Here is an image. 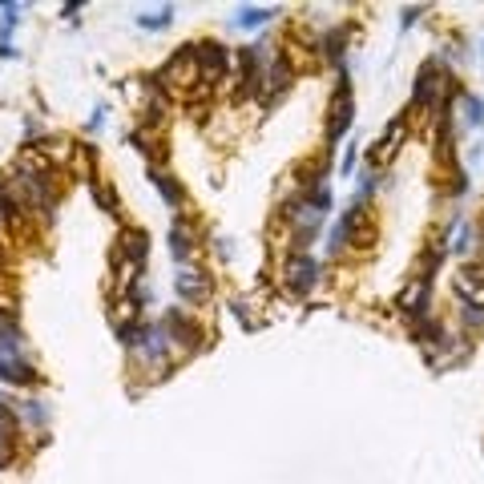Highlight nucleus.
<instances>
[{
    "label": "nucleus",
    "instance_id": "obj_1",
    "mask_svg": "<svg viewBox=\"0 0 484 484\" xmlns=\"http://www.w3.org/2000/svg\"><path fill=\"white\" fill-rule=\"evenodd\" d=\"M368 214H363V206L355 202V206H347L343 214H339V222H335V230H331V246H368Z\"/></svg>",
    "mask_w": 484,
    "mask_h": 484
},
{
    "label": "nucleus",
    "instance_id": "obj_2",
    "mask_svg": "<svg viewBox=\"0 0 484 484\" xmlns=\"http://www.w3.org/2000/svg\"><path fill=\"white\" fill-rule=\"evenodd\" d=\"M315 278H319V267H315V258L311 255L287 258V267H283V283H287L295 295H307V290L315 287Z\"/></svg>",
    "mask_w": 484,
    "mask_h": 484
},
{
    "label": "nucleus",
    "instance_id": "obj_3",
    "mask_svg": "<svg viewBox=\"0 0 484 484\" xmlns=\"http://www.w3.org/2000/svg\"><path fill=\"white\" fill-rule=\"evenodd\" d=\"M351 129V89H347V81L339 85V97L335 105H331V121H327V142L335 145L343 133Z\"/></svg>",
    "mask_w": 484,
    "mask_h": 484
},
{
    "label": "nucleus",
    "instance_id": "obj_4",
    "mask_svg": "<svg viewBox=\"0 0 484 484\" xmlns=\"http://www.w3.org/2000/svg\"><path fill=\"white\" fill-rule=\"evenodd\" d=\"M174 290H177V299L182 303H202V299H210V274H202V271H186L174 278Z\"/></svg>",
    "mask_w": 484,
    "mask_h": 484
},
{
    "label": "nucleus",
    "instance_id": "obj_5",
    "mask_svg": "<svg viewBox=\"0 0 484 484\" xmlns=\"http://www.w3.org/2000/svg\"><path fill=\"white\" fill-rule=\"evenodd\" d=\"M194 57H198V73L202 81H218L226 73V48L218 41H210V45H194Z\"/></svg>",
    "mask_w": 484,
    "mask_h": 484
},
{
    "label": "nucleus",
    "instance_id": "obj_6",
    "mask_svg": "<svg viewBox=\"0 0 484 484\" xmlns=\"http://www.w3.org/2000/svg\"><path fill=\"white\" fill-rule=\"evenodd\" d=\"M440 85H444V77H440V69H436L432 61L419 69V77H416V93H412V105L416 109H428L436 101V93H440Z\"/></svg>",
    "mask_w": 484,
    "mask_h": 484
},
{
    "label": "nucleus",
    "instance_id": "obj_7",
    "mask_svg": "<svg viewBox=\"0 0 484 484\" xmlns=\"http://www.w3.org/2000/svg\"><path fill=\"white\" fill-rule=\"evenodd\" d=\"M456 290L468 299V307L484 311V267H464L456 274Z\"/></svg>",
    "mask_w": 484,
    "mask_h": 484
},
{
    "label": "nucleus",
    "instance_id": "obj_8",
    "mask_svg": "<svg viewBox=\"0 0 484 484\" xmlns=\"http://www.w3.org/2000/svg\"><path fill=\"white\" fill-rule=\"evenodd\" d=\"M290 77H295V69H290V61H287V57H283V53H278V57H274V61H271V69L262 73V81H267V101L283 93V89H287V85H290Z\"/></svg>",
    "mask_w": 484,
    "mask_h": 484
},
{
    "label": "nucleus",
    "instance_id": "obj_9",
    "mask_svg": "<svg viewBox=\"0 0 484 484\" xmlns=\"http://www.w3.org/2000/svg\"><path fill=\"white\" fill-rule=\"evenodd\" d=\"M13 456H16V416L0 403V468L13 464Z\"/></svg>",
    "mask_w": 484,
    "mask_h": 484
},
{
    "label": "nucleus",
    "instance_id": "obj_10",
    "mask_svg": "<svg viewBox=\"0 0 484 484\" xmlns=\"http://www.w3.org/2000/svg\"><path fill=\"white\" fill-rule=\"evenodd\" d=\"M0 379L4 384H20V387H29V384H36L41 375L29 368V363H20L16 355H8V359H0Z\"/></svg>",
    "mask_w": 484,
    "mask_h": 484
},
{
    "label": "nucleus",
    "instance_id": "obj_11",
    "mask_svg": "<svg viewBox=\"0 0 484 484\" xmlns=\"http://www.w3.org/2000/svg\"><path fill=\"white\" fill-rule=\"evenodd\" d=\"M121 255H126L129 262H145V255H149V238H145L142 230H126V234H121Z\"/></svg>",
    "mask_w": 484,
    "mask_h": 484
},
{
    "label": "nucleus",
    "instance_id": "obj_12",
    "mask_svg": "<svg viewBox=\"0 0 484 484\" xmlns=\"http://www.w3.org/2000/svg\"><path fill=\"white\" fill-rule=\"evenodd\" d=\"M170 250H174L177 262H186V258L194 255V238H190V230L182 222H174V230H170Z\"/></svg>",
    "mask_w": 484,
    "mask_h": 484
},
{
    "label": "nucleus",
    "instance_id": "obj_13",
    "mask_svg": "<svg viewBox=\"0 0 484 484\" xmlns=\"http://www.w3.org/2000/svg\"><path fill=\"white\" fill-rule=\"evenodd\" d=\"M149 177H154V186L161 190V198H166L170 206H182V186H177L174 177H170V174H161V170H154Z\"/></svg>",
    "mask_w": 484,
    "mask_h": 484
},
{
    "label": "nucleus",
    "instance_id": "obj_14",
    "mask_svg": "<svg viewBox=\"0 0 484 484\" xmlns=\"http://www.w3.org/2000/svg\"><path fill=\"white\" fill-rule=\"evenodd\" d=\"M274 16V8H238V25L242 29H258V25H267Z\"/></svg>",
    "mask_w": 484,
    "mask_h": 484
},
{
    "label": "nucleus",
    "instance_id": "obj_15",
    "mask_svg": "<svg viewBox=\"0 0 484 484\" xmlns=\"http://www.w3.org/2000/svg\"><path fill=\"white\" fill-rule=\"evenodd\" d=\"M170 16H174V8H158V13H142V16H137V25H142V29H166V25H170Z\"/></svg>",
    "mask_w": 484,
    "mask_h": 484
},
{
    "label": "nucleus",
    "instance_id": "obj_16",
    "mask_svg": "<svg viewBox=\"0 0 484 484\" xmlns=\"http://www.w3.org/2000/svg\"><path fill=\"white\" fill-rule=\"evenodd\" d=\"M464 113L472 126H484V101L480 97H464Z\"/></svg>",
    "mask_w": 484,
    "mask_h": 484
},
{
    "label": "nucleus",
    "instance_id": "obj_17",
    "mask_svg": "<svg viewBox=\"0 0 484 484\" xmlns=\"http://www.w3.org/2000/svg\"><path fill=\"white\" fill-rule=\"evenodd\" d=\"M472 242H476V226H464V230H460V242H456V246H460V250H472Z\"/></svg>",
    "mask_w": 484,
    "mask_h": 484
}]
</instances>
